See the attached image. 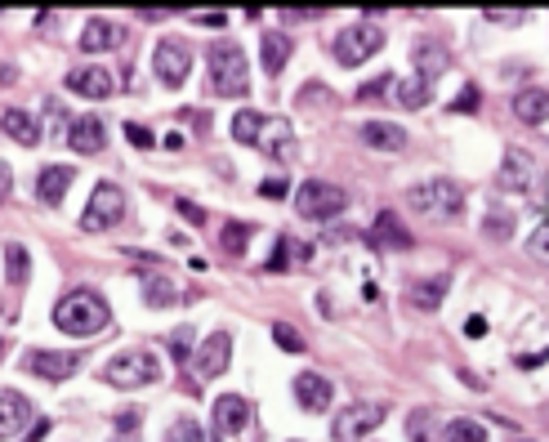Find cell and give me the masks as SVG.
Listing matches in <instances>:
<instances>
[{"label":"cell","mask_w":549,"mask_h":442,"mask_svg":"<svg viewBox=\"0 0 549 442\" xmlns=\"http://www.w3.org/2000/svg\"><path fill=\"white\" fill-rule=\"evenodd\" d=\"M0 130H5L14 143H23V148H36V143H41V126H36V117L32 112H23V108L0 112Z\"/></svg>","instance_id":"obj_21"},{"label":"cell","mask_w":549,"mask_h":442,"mask_svg":"<svg viewBox=\"0 0 549 442\" xmlns=\"http://www.w3.org/2000/svg\"><path fill=\"white\" fill-rule=\"evenodd\" d=\"M291 50L295 41L286 32H264V41H259V59H264V72L268 76H282V67L291 63Z\"/></svg>","instance_id":"obj_23"},{"label":"cell","mask_w":549,"mask_h":442,"mask_svg":"<svg viewBox=\"0 0 549 442\" xmlns=\"http://www.w3.org/2000/svg\"><path fill=\"white\" fill-rule=\"evenodd\" d=\"M362 143H366V148H380V152H402V148H407V130L393 126V121H366Z\"/></svg>","instance_id":"obj_24"},{"label":"cell","mask_w":549,"mask_h":442,"mask_svg":"<svg viewBox=\"0 0 549 442\" xmlns=\"http://www.w3.org/2000/svg\"><path fill=\"white\" fill-rule=\"evenodd\" d=\"M447 286H451V277H447V273L420 277V282H411V286H407V304H411L416 313H438V309H442V300H447Z\"/></svg>","instance_id":"obj_14"},{"label":"cell","mask_w":549,"mask_h":442,"mask_svg":"<svg viewBox=\"0 0 549 442\" xmlns=\"http://www.w3.org/2000/svg\"><path fill=\"white\" fill-rule=\"evenodd\" d=\"M286 264H291V237H277V251H273V259L264 264V273H282Z\"/></svg>","instance_id":"obj_38"},{"label":"cell","mask_w":549,"mask_h":442,"mask_svg":"<svg viewBox=\"0 0 549 442\" xmlns=\"http://www.w3.org/2000/svg\"><path fill=\"white\" fill-rule=\"evenodd\" d=\"M103 380L117 389H148L161 380V358L152 349H125L103 367Z\"/></svg>","instance_id":"obj_4"},{"label":"cell","mask_w":549,"mask_h":442,"mask_svg":"<svg viewBox=\"0 0 549 442\" xmlns=\"http://www.w3.org/2000/svg\"><path fill=\"white\" fill-rule=\"evenodd\" d=\"M483 18H487V23H523L527 9H496V5H487Z\"/></svg>","instance_id":"obj_39"},{"label":"cell","mask_w":549,"mask_h":442,"mask_svg":"<svg viewBox=\"0 0 549 442\" xmlns=\"http://www.w3.org/2000/svg\"><path fill=\"white\" fill-rule=\"evenodd\" d=\"M295 398H300L304 411H326L331 407V398H335V389H331V380L326 376L304 371V376H295Z\"/></svg>","instance_id":"obj_18"},{"label":"cell","mask_w":549,"mask_h":442,"mask_svg":"<svg viewBox=\"0 0 549 442\" xmlns=\"http://www.w3.org/2000/svg\"><path fill=\"white\" fill-rule=\"evenodd\" d=\"M514 228H518V215L509 206H491L483 215V237H487V242H509Z\"/></svg>","instance_id":"obj_27"},{"label":"cell","mask_w":549,"mask_h":442,"mask_svg":"<svg viewBox=\"0 0 549 442\" xmlns=\"http://www.w3.org/2000/svg\"><path fill=\"white\" fill-rule=\"evenodd\" d=\"M188 344H192V331L188 326H179V331L170 335V353H175V362H188Z\"/></svg>","instance_id":"obj_40"},{"label":"cell","mask_w":549,"mask_h":442,"mask_svg":"<svg viewBox=\"0 0 549 442\" xmlns=\"http://www.w3.org/2000/svg\"><path fill=\"white\" fill-rule=\"evenodd\" d=\"M384 425V407L380 402H353V407L340 411V420L331 425L335 442H362L366 434H375V429Z\"/></svg>","instance_id":"obj_8"},{"label":"cell","mask_w":549,"mask_h":442,"mask_svg":"<svg viewBox=\"0 0 549 442\" xmlns=\"http://www.w3.org/2000/svg\"><path fill=\"white\" fill-rule=\"evenodd\" d=\"M264 112H255V108H242L233 117V139L237 143H246V148H259V134H264Z\"/></svg>","instance_id":"obj_28"},{"label":"cell","mask_w":549,"mask_h":442,"mask_svg":"<svg viewBox=\"0 0 549 442\" xmlns=\"http://www.w3.org/2000/svg\"><path fill=\"white\" fill-rule=\"evenodd\" d=\"M250 233H255L250 224H228V228H224V251H228V255H242Z\"/></svg>","instance_id":"obj_37"},{"label":"cell","mask_w":549,"mask_h":442,"mask_svg":"<svg viewBox=\"0 0 549 442\" xmlns=\"http://www.w3.org/2000/svg\"><path fill=\"white\" fill-rule=\"evenodd\" d=\"M108 304H103V295L94 291H72L63 295L59 304H54V326H59L63 335H99L103 326H108Z\"/></svg>","instance_id":"obj_1"},{"label":"cell","mask_w":549,"mask_h":442,"mask_svg":"<svg viewBox=\"0 0 549 442\" xmlns=\"http://www.w3.org/2000/svg\"><path fill=\"white\" fill-rule=\"evenodd\" d=\"M433 99V81H425V76H407V81L398 85V103L402 108H425V103Z\"/></svg>","instance_id":"obj_30"},{"label":"cell","mask_w":549,"mask_h":442,"mask_svg":"<svg viewBox=\"0 0 549 442\" xmlns=\"http://www.w3.org/2000/svg\"><path fill=\"white\" fill-rule=\"evenodd\" d=\"M5 264H9V282H14V286H23L27 277H32V255H27V246L9 242L5 246Z\"/></svg>","instance_id":"obj_31"},{"label":"cell","mask_w":549,"mask_h":442,"mask_svg":"<svg viewBox=\"0 0 549 442\" xmlns=\"http://www.w3.org/2000/svg\"><path fill=\"white\" fill-rule=\"evenodd\" d=\"M210 90L219 99H242L250 90V67H246L242 45H233V41L210 45Z\"/></svg>","instance_id":"obj_2"},{"label":"cell","mask_w":549,"mask_h":442,"mask_svg":"<svg viewBox=\"0 0 549 442\" xmlns=\"http://www.w3.org/2000/svg\"><path fill=\"white\" fill-rule=\"evenodd\" d=\"M27 420H32V402L18 389H0V438H18Z\"/></svg>","instance_id":"obj_16"},{"label":"cell","mask_w":549,"mask_h":442,"mask_svg":"<svg viewBox=\"0 0 549 442\" xmlns=\"http://www.w3.org/2000/svg\"><path fill=\"white\" fill-rule=\"evenodd\" d=\"M536 206H541V210H545V215H549V179H545V184H541V192H536Z\"/></svg>","instance_id":"obj_50"},{"label":"cell","mask_w":549,"mask_h":442,"mask_svg":"<svg viewBox=\"0 0 549 442\" xmlns=\"http://www.w3.org/2000/svg\"><path fill=\"white\" fill-rule=\"evenodd\" d=\"M72 166H45L41 175H36V197L45 201V206H59L67 197V188H72Z\"/></svg>","instance_id":"obj_22"},{"label":"cell","mask_w":549,"mask_h":442,"mask_svg":"<svg viewBox=\"0 0 549 442\" xmlns=\"http://www.w3.org/2000/svg\"><path fill=\"white\" fill-rule=\"evenodd\" d=\"M125 139H130L134 148H143V152L152 148V130H148V126H134V121H130V126H125Z\"/></svg>","instance_id":"obj_42"},{"label":"cell","mask_w":549,"mask_h":442,"mask_svg":"<svg viewBox=\"0 0 549 442\" xmlns=\"http://www.w3.org/2000/svg\"><path fill=\"white\" fill-rule=\"evenodd\" d=\"M67 143H72V152H81V157H94V152H103V143H108V126H103V117H81V121H72V134H67Z\"/></svg>","instance_id":"obj_17"},{"label":"cell","mask_w":549,"mask_h":442,"mask_svg":"<svg viewBox=\"0 0 549 442\" xmlns=\"http://www.w3.org/2000/svg\"><path fill=\"white\" fill-rule=\"evenodd\" d=\"M259 148H264L273 161H282V166H291V161L300 157V143H295V130H291V121H286V117H268L264 121Z\"/></svg>","instance_id":"obj_12"},{"label":"cell","mask_w":549,"mask_h":442,"mask_svg":"<svg viewBox=\"0 0 549 442\" xmlns=\"http://www.w3.org/2000/svg\"><path fill=\"white\" fill-rule=\"evenodd\" d=\"M407 206L425 219H460L465 215V188L456 179H425L407 192Z\"/></svg>","instance_id":"obj_3"},{"label":"cell","mask_w":549,"mask_h":442,"mask_svg":"<svg viewBox=\"0 0 549 442\" xmlns=\"http://www.w3.org/2000/svg\"><path fill=\"white\" fill-rule=\"evenodd\" d=\"M228 358H233V335H228V331H215V335H210V340L197 349V376H201V380L224 376Z\"/></svg>","instance_id":"obj_13"},{"label":"cell","mask_w":549,"mask_h":442,"mask_svg":"<svg viewBox=\"0 0 549 442\" xmlns=\"http://www.w3.org/2000/svg\"><path fill=\"white\" fill-rule=\"evenodd\" d=\"M389 81H393V76H375V81H366L362 90H358V103H371V99H380V94L389 90Z\"/></svg>","instance_id":"obj_41"},{"label":"cell","mask_w":549,"mask_h":442,"mask_svg":"<svg viewBox=\"0 0 549 442\" xmlns=\"http://www.w3.org/2000/svg\"><path fill=\"white\" fill-rule=\"evenodd\" d=\"M121 215H125V192L117 184H99L90 192V206H85V215H81V228L85 233H103V228H112Z\"/></svg>","instance_id":"obj_7"},{"label":"cell","mask_w":549,"mask_h":442,"mask_svg":"<svg viewBox=\"0 0 549 442\" xmlns=\"http://www.w3.org/2000/svg\"><path fill=\"white\" fill-rule=\"evenodd\" d=\"M375 50H384V27L375 23H353L340 32V41H335V59L344 67H358L366 59H375Z\"/></svg>","instance_id":"obj_6"},{"label":"cell","mask_w":549,"mask_h":442,"mask_svg":"<svg viewBox=\"0 0 549 442\" xmlns=\"http://www.w3.org/2000/svg\"><path fill=\"white\" fill-rule=\"evenodd\" d=\"M250 420V402L237 398V393H224V398L215 402V438H233L242 434Z\"/></svg>","instance_id":"obj_15"},{"label":"cell","mask_w":549,"mask_h":442,"mask_svg":"<svg viewBox=\"0 0 549 442\" xmlns=\"http://www.w3.org/2000/svg\"><path fill=\"white\" fill-rule=\"evenodd\" d=\"M295 210H300L304 219L326 224V219H335V215L349 210V192H344L340 184H326V179H304V184L295 188Z\"/></svg>","instance_id":"obj_5"},{"label":"cell","mask_w":549,"mask_h":442,"mask_svg":"<svg viewBox=\"0 0 549 442\" xmlns=\"http://www.w3.org/2000/svg\"><path fill=\"white\" fill-rule=\"evenodd\" d=\"M152 67H157L166 90H179L192 72V50L183 41H175V36H166V41H157V50H152Z\"/></svg>","instance_id":"obj_9"},{"label":"cell","mask_w":549,"mask_h":442,"mask_svg":"<svg viewBox=\"0 0 549 442\" xmlns=\"http://www.w3.org/2000/svg\"><path fill=\"white\" fill-rule=\"evenodd\" d=\"M139 420H143V411H121L117 429H121V434H134V429H139Z\"/></svg>","instance_id":"obj_46"},{"label":"cell","mask_w":549,"mask_h":442,"mask_svg":"<svg viewBox=\"0 0 549 442\" xmlns=\"http://www.w3.org/2000/svg\"><path fill=\"white\" fill-rule=\"evenodd\" d=\"M527 255L541 259V264H549V219L532 228V237H527Z\"/></svg>","instance_id":"obj_36"},{"label":"cell","mask_w":549,"mask_h":442,"mask_svg":"<svg viewBox=\"0 0 549 442\" xmlns=\"http://www.w3.org/2000/svg\"><path fill=\"white\" fill-rule=\"evenodd\" d=\"M143 300H148L152 309H166V304L179 300V291H175V282H170L166 273H148L143 277Z\"/></svg>","instance_id":"obj_29"},{"label":"cell","mask_w":549,"mask_h":442,"mask_svg":"<svg viewBox=\"0 0 549 442\" xmlns=\"http://www.w3.org/2000/svg\"><path fill=\"white\" fill-rule=\"evenodd\" d=\"M447 442H487V429L478 420L460 416V420H447Z\"/></svg>","instance_id":"obj_33"},{"label":"cell","mask_w":549,"mask_h":442,"mask_svg":"<svg viewBox=\"0 0 549 442\" xmlns=\"http://www.w3.org/2000/svg\"><path fill=\"white\" fill-rule=\"evenodd\" d=\"M416 63H420V76L433 81V76L442 72V63H447V50H442V45H433V41H420L416 45Z\"/></svg>","instance_id":"obj_32"},{"label":"cell","mask_w":549,"mask_h":442,"mask_svg":"<svg viewBox=\"0 0 549 442\" xmlns=\"http://www.w3.org/2000/svg\"><path fill=\"white\" fill-rule=\"evenodd\" d=\"M500 192H532L536 184V157L527 148H505V161H500V175H496Z\"/></svg>","instance_id":"obj_10"},{"label":"cell","mask_w":549,"mask_h":442,"mask_svg":"<svg viewBox=\"0 0 549 442\" xmlns=\"http://www.w3.org/2000/svg\"><path fill=\"white\" fill-rule=\"evenodd\" d=\"M197 23H201V27H224L228 18H224V14H197Z\"/></svg>","instance_id":"obj_49"},{"label":"cell","mask_w":549,"mask_h":442,"mask_svg":"<svg viewBox=\"0 0 549 442\" xmlns=\"http://www.w3.org/2000/svg\"><path fill=\"white\" fill-rule=\"evenodd\" d=\"M465 335H474V340H478V335H487V317H469V322H465Z\"/></svg>","instance_id":"obj_48"},{"label":"cell","mask_w":549,"mask_h":442,"mask_svg":"<svg viewBox=\"0 0 549 442\" xmlns=\"http://www.w3.org/2000/svg\"><path fill=\"white\" fill-rule=\"evenodd\" d=\"M371 242L389 246V251H407V246H411V233H407V224L398 219V210H380V215H375Z\"/></svg>","instance_id":"obj_20"},{"label":"cell","mask_w":549,"mask_h":442,"mask_svg":"<svg viewBox=\"0 0 549 442\" xmlns=\"http://www.w3.org/2000/svg\"><path fill=\"white\" fill-rule=\"evenodd\" d=\"M67 90H76V94H85V99H108L112 94V76L103 72V67H72L67 72Z\"/></svg>","instance_id":"obj_19"},{"label":"cell","mask_w":549,"mask_h":442,"mask_svg":"<svg viewBox=\"0 0 549 442\" xmlns=\"http://www.w3.org/2000/svg\"><path fill=\"white\" fill-rule=\"evenodd\" d=\"M9 192H14V170H9L5 161H0V201H5Z\"/></svg>","instance_id":"obj_47"},{"label":"cell","mask_w":549,"mask_h":442,"mask_svg":"<svg viewBox=\"0 0 549 442\" xmlns=\"http://www.w3.org/2000/svg\"><path fill=\"white\" fill-rule=\"evenodd\" d=\"M121 36H125V32H121L117 23H108V18H90V23H85V32H81V50H85V54L117 50Z\"/></svg>","instance_id":"obj_25"},{"label":"cell","mask_w":549,"mask_h":442,"mask_svg":"<svg viewBox=\"0 0 549 442\" xmlns=\"http://www.w3.org/2000/svg\"><path fill=\"white\" fill-rule=\"evenodd\" d=\"M161 442H206V429H201L197 420H175Z\"/></svg>","instance_id":"obj_34"},{"label":"cell","mask_w":549,"mask_h":442,"mask_svg":"<svg viewBox=\"0 0 549 442\" xmlns=\"http://www.w3.org/2000/svg\"><path fill=\"white\" fill-rule=\"evenodd\" d=\"M259 197H286V179H264V184H259Z\"/></svg>","instance_id":"obj_45"},{"label":"cell","mask_w":549,"mask_h":442,"mask_svg":"<svg viewBox=\"0 0 549 442\" xmlns=\"http://www.w3.org/2000/svg\"><path fill=\"white\" fill-rule=\"evenodd\" d=\"M273 340H277V349L282 353H304V335L295 331V326H286V322H273Z\"/></svg>","instance_id":"obj_35"},{"label":"cell","mask_w":549,"mask_h":442,"mask_svg":"<svg viewBox=\"0 0 549 442\" xmlns=\"http://www.w3.org/2000/svg\"><path fill=\"white\" fill-rule=\"evenodd\" d=\"M474 108H478V90H474V85H465L460 99H456V112H474Z\"/></svg>","instance_id":"obj_44"},{"label":"cell","mask_w":549,"mask_h":442,"mask_svg":"<svg viewBox=\"0 0 549 442\" xmlns=\"http://www.w3.org/2000/svg\"><path fill=\"white\" fill-rule=\"evenodd\" d=\"M23 367L32 371V376H41V380H50V384H59L67 380L76 367H81V353H54V349H32L23 358Z\"/></svg>","instance_id":"obj_11"},{"label":"cell","mask_w":549,"mask_h":442,"mask_svg":"<svg viewBox=\"0 0 549 442\" xmlns=\"http://www.w3.org/2000/svg\"><path fill=\"white\" fill-rule=\"evenodd\" d=\"M175 206H179V215L188 219V224H197V228H201V219H206V210H201V206H192V201H183V197L175 201Z\"/></svg>","instance_id":"obj_43"},{"label":"cell","mask_w":549,"mask_h":442,"mask_svg":"<svg viewBox=\"0 0 549 442\" xmlns=\"http://www.w3.org/2000/svg\"><path fill=\"white\" fill-rule=\"evenodd\" d=\"M514 117L523 121V126H545V121H549V90L514 94Z\"/></svg>","instance_id":"obj_26"}]
</instances>
